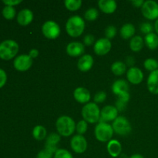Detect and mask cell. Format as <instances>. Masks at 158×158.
<instances>
[{"instance_id":"obj_40","label":"cell","mask_w":158,"mask_h":158,"mask_svg":"<svg viewBox=\"0 0 158 158\" xmlns=\"http://www.w3.org/2000/svg\"><path fill=\"white\" fill-rule=\"evenodd\" d=\"M6 80H7L6 73L2 69H0V88H2L6 84Z\"/></svg>"},{"instance_id":"obj_36","label":"cell","mask_w":158,"mask_h":158,"mask_svg":"<svg viewBox=\"0 0 158 158\" xmlns=\"http://www.w3.org/2000/svg\"><path fill=\"white\" fill-rule=\"evenodd\" d=\"M154 27H153L151 23L146 22V23H143L141 25H140V29L143 33L148 35V34L153 32V29H154Z\"/></svg>"},{"instance_id":"obj_22","label":"cell","mask_w":158,"mask_h":158,"mask_svg":"<svg viewBox=\"0 0 158 158\" xmlns=\"http://www.w3.org/2000/svg\"><path fill=\"white\" fill-rule=\"evenodd\" d=\"M107 151L113 157H117L121 154L122 145L117 140H111L107 143Z\"/></svg>"},{"instance_id":"obj_23","label":"cell","mask_w":158,"mask_h":158,"mask_svg":"<svg viewBox=\"0 0 158 158\" xmlns=\"http://www.w3.org/2000/svg\"><path fill=\"white\" fill-rule=\"evenodd\" d=\"M143 40L147 47L151 50H155L158 48V35L155 32L146 35Z\"/></svg>"},{"instance_id":"obj_11","label":"cell","mask_w":158,"mask_h":158,"mask_svg":"<svg viewBox=\"0 0 158 158\" xmlns=\"http://www.w3.org/2000/svg\"><path fill=\"white\" fill-rule=\"evenodd\" d=\"M118 110L115 106H111V105L105 106L100 110L101 122H106V123L110 121L114 122L118 117Z\"/></svg>"},{"instance_id":"obj_9","label":"cell","mask_w":158,"mask_h":158,"mask_svg":"<svg viewBox=\"0 0 158 158\" xmlns=\"http://www.w3.org/2000/svg\"><path fill=\"white\" fill-rule=\"evenodd\" d=\"M32 65V59L29 54H22L15 58L13 62V66L15 69L18 71L24 72L30 69Z\"/></svg>"},{"instance_id":"obj_3","label":"cell","mask_w":158,"mask_h":158,"mask_svg":"<svg viewBox=\"0 0 158 158\" xmlns=\"http://www.w3.org/2000/svg\"><path fill=\"white\" fill-rule=\"evenodd\" d=\"M19 52V45L15 40H6L0 43V58L4 60H12Z\"/></svg>"},{"instance_id":"obj_24","label":"cell","mask_w":158,"mask_h":158,"mask_svg":"<svg viewBox=\"0 0 158 158\" xmlns=\"http://www.w3.org/2000/svg\"><path fill=\"white\" fill-rule=\"evenodd\" d=\"M120 36L124 40L132 39L135 34V27L132 23H126L120 29Z\"/></svg>"},{"instance_id":"obj_45","label":"cell","mask_w":158,"mask_h":158,"mask_svg":"<svg viewBox=\"0 0 158 158\" xmlns=\"http://www.w3.org/2000/svg\"><path fill=\"white\" fill-rule=\"evenodd\" d=\"M130 158H144L141 154H133L132 156H131Z\"/></svg>"},{"instance_id":"obj_38","label":"cell","mask_w":158,"mask_h":158,"mask_svg":"<svg viewBox=\"0 0 158 158\" xmlns=\"http://www.w3.org/2000/svg\"><path fill=\"white\" fill-rule=\"evenodd\" d=\"M54 156V154L52 152H51L50 151L47 149H43L42 151H40V152L37 154L36 158H52Z\"/></svg>"},{"instance_id":"obj_21","label":"cell","mask_w":158,"mask_h":158,"mask_svg":"<svg viewBox=\"0 0 158 158\" xmlns=\"http://www.w3.org/2000/svg\"><path fill=\"white\" fill-rule=\"evenodd\" d=\"M98 6L100 10L106 14H112L117 8V2L114 0H99Z\"/></svg>"},{"instance_id":"obj_30","label":"cell","mask_w":158,"mask_h":158,"mask_svg":"<svg viewBox=\"0 0 158 158\" xmlns=\"http://www.w3.org/2000/svg\"><path fill=\"white\" fill-rule=\"evenodd\" d=\"M2 13L3 17L5 19L8 20H11V19H13L15 16V9L13 6H6L2 9Z\"/></svg>"},{"instance_id":"obj_16","label":"cell","mask_w":158,"mask_h":158,"mask_svg":"<svg viewBox=\"0 0 158 158\" xmlns=\"http://www.w3.org/2000/svg\"><path fill=\"white\" fill-rule=\"evenodd\" d=\"M33 20V13L29 9H23L17 15V22L20 26H26Z\"/></svg>"},{"instance_id":"obj_18","label":"cell","mask_w":158,"mask_h":158,"mask_svg":"<svg viewBox=\"0 0 158 158\" xmlns=\"http://www.w3.org/2000/svg\"><path fill=\"white\" fill-rule=\"evenodd\" d=\"M148 90L154 95L158 94V69L149 74L147 81Z\"/></svg>"},{"instance_id":"obj_2","label":"cell","mask_w":158,"mask_h":158,"mask_svg":"<svg viewBox=\"0 0 158 158\" xmlns=\"http://www.w3.org/2000/svg\"><path fill=\"white\" fill-rule=\"evenodd\" d=\"M57 132L63 137H69L76 130V123L69 116H61L56 122Z\"/></svg>"},{"instance_id":"obj_26","label":"cell","mask_w":158,"mask_h":158,"mask_svg":"<svg viewBox=\"0 0 158 158\" xmlns=\"http://www.w3.org/2000/svg\"><path fill=\"white\" fill-rule=\"evenodd\" d=\"M130 97H131V96H130L129 92L125 93V94L118 96V98L116 100L115 103V106L118 110V111L121 112V111L124 110L127 106V103L130 100Z\"/></svg>"},{"instance_id":"obj_10","label":"cell","mask_w":158,"mask_h":158,"mask_svg":"<svg viewBox=\"0 0 158 158\" xmlns=\"http://www.w3.org/2000/svg\"><path fill=\"white\" fill-rule=\"evenodd\" d=\"M70 147L77 154H83L87 149V141L83 135L77 134L71 139Z\"/></svg>"},{"instance_id":"obj_28","label":"cell","mask_w":158,"mask_h":158,"mask_svg":"<svg viewBox=\"0 0 158 158\" xmlns=\"http://www.w3.org/2000/svg\"><path fill=\"white\" fill-rule=\"evenodd\" d=\"M46 134H47L46 129L41 125H37L32 130V136H33L34 139L39 140V141L46 138Z\"/></svg>"},{"instance_id":"obj_42","label":"cell","mask_w":158,"mask_h":158,"mask_svg":"<svg viewBox=\"0 0 158 158\" xmlns=\"http://www.w3.org/2000/svg\"><path fill=\"white\" fill-rule=\"evenodd\" d=\"M131 3L134 7L141 8L144 3V1H143V0H134V1L131 2Z\"/></svg>"},{"instance_id":"obj_46","label":"cell","mask_w":158,"mask_h":158,"mask_svg":"<svg viewBox=\"0 0 158 158\" xmlns=\"http://www.w3.org/2000/svg\"><path fill=\"white\" fill-rule=\"evenodd\" d=\"M154 30L156 31V33L158 35V19L155 21V23H154Z\"/></svg>"},{"instance_id":"obj_44","label":"cell","mask_w":158,"mask_h":158,"mask_svg":"<svg viewBox=\"0 0 158 158\" xmlns=\"http://www.w3.org/2000/svg\"><path fill=\"white\" fill-rule=\"evenodd\" d=\"M127 63L128 65H132L134 64V59L132 57H127Z\"/></svg>"},{"instance_id":"obj_20","label":"cell","mask_w":158,"mask_h":158,"mask_svg":"<svg viewBox=\"0 0 158 158\" xmlns=\"http://www.w3.org/2000/svg\"><path fill=\"white\" fill-rule=\"evenodd\" d=\"M111 89H112V92L118 97L121 94L129 92V85L126 80L120 79V80H116L113 83Z\"/></svg>"},{"instance_id":"obj_31","label":"cell","mask_w":158,"mask_h":158,"mask_svg":"<svg viewBox=\"0 0 158 158\" xmlns=\"http://www.w3.org/2000/svg\"><path fill=\"white\" fill-rule=\"evenodd\" d=\"M143 66L147 70L151 71V73L158 69V61L155 59L148 58L143 63Z\"/></svg>"},{"instance_id":"obj_27","label":"cell","mask_w":158,"mask_h":158,"mask_svg":"<svg viewBox=\"0 0 158 158\" xmlns=\"http://www.w3.org/2000/svg\"><path fill=\"white\" fill-rule=\"evenodd\" d=\"M127 69V66L123 62L117 61L114 62L111 66V71L116 76H122L125 73Z\"/></svg>"},{"instance_id":"obj_13","label":"cell","mask_w":158,"mask_h":158,"mask_svg":"<svg viewBox=\"0 0 158 158\" xmlns=\"http://www.w3.org/2000/svg\"><path fill=\"white\" fill-rule=\"evenodd\" d=\"M127 79L132 84H140L143 80V73L140 68L132 66L127 72Z\"/></svg>"},{"instance_id":"obj_15","label":"cell","mask_w":158,"mask_h":158,"mask_svg":"<svg viewBox=\"0 0 158 158\" xmlns=\"http://www.w3.org/2000/svg\"><path fill=\"white\" fill-rule=\"evenodd\" d=\"M60 140H61V137H60V134L52 133L46 137L45 148L55 154L58 150V143L60 141Z\"/></svg>"},{"instance_id":"obj_47","label":"cell","mask_w":158,"mask_h":158,"mask_svg":"<svg viewBox=\"0 0 158 158\" xmlns=\"http://www.w3.org/2000/svg\"><path fill=\"white\" fill-rule=\"evenodd\" d=\"M120 156V158H130V157H128L127 155L125 154H121Z\"/></svg>"},{"instance_id":"obj_6","label":"cell","mask_w":158,"mask_h":158,"mask_svg":"<svg viewBox=\"0 0 158 158\" xmlns=\"http://www.w3.org/2000/svg\"><path fill=\"white\" fill-rule=\"evenodd\" d=\"M112 127L116 134L120 136H124V137L131 134L132 131L131 123L126 117L123 116L118 117L113 122Z\"/></svg>"},{"instance_id":"obj_7","label":"cell","mask_w":158,"mask_h":158,"mask_svg":"<svg viewBox=\"0 0 158 158\" xmlns=\"http://www.w3.org/2000/svg\"><path fill=\"white\" fill-rule=\"evenodd\" d=\"M42 32L46 38L49 40H56L60 36L61 30L58 23L52 20H49L43 25Z\"/></svg>"},{"instance_id":"obj_8","label":"cell","mask_w":158,"mask_h":158,"mask_svg":"<svg viewBox=\"0 0 158 158\" xmlns=\"http://www.w3.org/2000/svg\"><path fill=\"white\" fill-rule=\"evenodd\" d=\"M143 16L149 20H157L158 19V3L153 0L145 1L141 7Z\"/></svg>"},{"instance_id":"obj_17","label":"cell","mask_w":158,"mask_h":158,"mask_svg":"<svg viewBox=\"0 0 158 158\" xmlns=\"http://www.w3.org/2000/svg\"><path fill=\"white\" fill-rule=\"evenodd\" d=\"M94 65V58L89 54H84L78 60L77 67L82 72H87Z\"/></svg>"},{"instance_id":"obj_34","label":"cell","mask_w":158,"mask_h":158,"mask_svg":"<svg viewBox=\"0 0 158 158\" xmlns=\"http://www.w3.org/2000/svg\"><path fill=\"white\" fill-rule=\"evenodd\" d=\"M53 158H73V156L67 150L58 149L54 154Z\"/></svg>"},{"instance_id":"obj_39","label":"cell","mask_w":158,"mask_h":158,"mask_svg":"<svg viewBox=\"0 0 158 158\" xmlns=\"http://www.w3.org/2000/svg\"><path fill=\"white\" fill-rule=\"evenodd\" d=\"M83 43L86 46H91L94 43V36L90 34H88V35H85L84 39H83Z\"/></svg>"},{"instance_id":"obj_14","label":"cell","mask_w":158,"mask_h":158,"mask_svg":"<svg viewBox=\"0 0 158 158\" xmlns=\"http://www.w3.org/2000/svg\"><path fill=\"white\" fill-rule=\"evenodd\" d=\"M84 45L80 42H71L66 46V52L69 56L77 57L84 53Z\"/></svg>"},{"instance_id":"obj_43","label":"cell","mask_w":158,"mask_h":158,"mask_svg":"<svg viewBox=\"0 0 158 158\" xmlns=\"http://www.w3.org/2000/svg\"><path fill=\"white\" fill-rule=\"evenodd\" d=\"M29 56L32 59V60L35 58H36V57H38V56H39L38 49H31L29 52Z\"/></svg>"},{"instance_id":"obj_1","label":"cell","mask_w":158,"mask_h":158,"mask_svg":"<svg viewBox=\"0 0 158 158\" xmlns=\"http://www.w3.org/2000/svg\"><path fill=\"white\" fill-rule=\"evenodd\" d=\"M85 29V21L80 15H73L66 23V31L68 35L77 38L83 34Z\"/></svg>"},{"instance_id":"obj_19","label":"cell","mask_w":158,"mask_h":158,"mask_svg":"<svg viewBox=\"0 0 158 158\" xmlns=\"http://www.w3.org/2000/svg\"><path fill=\"white\" fill-rule=\"evenodd\" d=\"M74 99L78 103H86L90 100V93L84 87H77L73 92Z\"/></svg>"},{"instance_id":"obj_35","label":"cell","mask_w":158,"mask_h":158,"mask_svg":"<svg viewBox=\"0 0 158 158\" xmlns=\"http://www.w3.org/2000/svg\"><path fill=\"white\" fill-rule=\"evenodd\" d=\"M117 34V28L114 26H108L105 29V36L108 40H111V39L114 38Z\"/></svg>"},{"instance_id":"obj_37","label":"cell","mask_w":158,"mask_h":158,"mask_svg":"<svg viewBox=\"0 0 158 158\" xmlns=\"http://www.w3.org/2000/svg\"><path fill=\"white\" fill-rule=\"evenodd\" d=\"M106 99V94L104 91H100L97 92L94 96V102L95 103H101L104 102Z\"/></svg>"},{"instance_id":"obj_32","label":"cell","mask_w":158,"mask_h":158,"mask_svg":"<svg viewBox=\"0 0 158 158\" xmlns=\"http://www.w3.org/2000/svg\"><path fill=\"white\" fill-rule=\"evenodd\" d=\"M99 15L98 10L95 8H90L87 9L84 14L85 19L87 21H95Z\"/></svg>"},{"instance_id":"obj_12","label":"cell","mask_w":158,"mask_h":158,"mask_svg":"<svg viewBox=\"0 0 158 158\" xmlns=\"http://www.w3.org/2000/svg\"><path fill=\"white\" fill-rule=\"evenodd\" d=\"M112 44L110 40L106 38L99 39L94 46V52L97 56H104L110 51Z\"/></svg>"},{"instance_id":"obj_4","label":"cell","mask_w":158,"mask_h":158,"mask_svg":"<svg viewBox=\"0 0 158 158\" xmlns=\"http://www.w3.org/2000/svg\"><path fill=\"white\" fill-rule=\"evenodd\" d=\"M83 120L89 123H96L100 120V110L95 103H88L82 108Z\"/></svg>"},{"instance_id":"obj_33","label":"cell","mask_w":158,"mask_h":158,"mask_svg":"<svg viewBox=\"0 0 158 158\" xmlns=\"http://www.w3.org/2000/svg\"><path fill=\"white\" fill-rule=\"evenodd\" d=\"M87 128H88L87 122L85 121L84 120H80V121L77 123V125H76V131H77V132L80 135H83V134H84L87 131Z\"/></svg>"},{"instance_id":"obj_41","label":"cell","mask_w":158,"mask_h":158,"mask_svg":"<svg viewBox=\"0 0 158 158\" xmlns=\"http://www.w3.org/2000/svg\"><path fill=\"white\" fill-rule=\"evenodd\" d=\"M22 0H3L2 2L4 3L6 6H15L16 5H19V3L22 2Z\"/></svg>"},{"instance_id":"obj_25","label":"cell","mask_w":158,"mask_h":158,"mask_svg":"<svg viewBox=\"0 0 158 158\" xmlns=\"http://www.w3.org/2000/svg\"><path fill=\"white\" fill-rule=\"evenodd\" d=\"M144 40L140 35H134L130 41V48L133 52H140L143 49Z\"/></svg>"},{"instance_id":"obj_29","label":"cell","mask_w":158,"mask_h":158,"mask_svg":"<svg viewBox=\"0 0 158 158\" xmlns=\"http://www.w3.org/2000/svg\"><path fill=\"white\" fill-rule=\"evenodd\" d=\"M83 2L81 0H66L64 2L65 7L69 11H77L80 9Z\"/></svg>"},{"instance_id":"obj_5","label":"cell","mask_w":158,"mask_h":158,"mask_svg":"<svg viewBox=\"0 0 158 158\" xmlns=\"http://www.w3.org/2000/svg\"><path fill=\"white\" fill-rule=\"evenodd\" d=\"M114 132L112 125L106 122H100L96 126L94 134L97 140L100 142H109L114 135Z\"/></svg>"}]
</instances>
